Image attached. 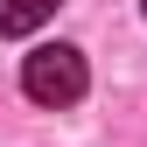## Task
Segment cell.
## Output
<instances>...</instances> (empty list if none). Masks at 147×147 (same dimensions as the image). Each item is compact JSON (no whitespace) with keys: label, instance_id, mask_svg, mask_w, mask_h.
<instances>
[{"label":"cell","instance_id":"6da1fadb","mask_svg":"<svg viewBox=\"0 0 147 147\" xmlns=\"http://www.w3.org/2000/svg\"><path fill=\"white\" fill-rule=\"evenodd\" d=\"M84 84H91L84 49H70V42H42V49H28V63H21V91L35 105H77Z\"/></svg>","mask_w":147,"mask_h":147},{"label":"cell","instance_id":"7a4b0ae2","mask_svg":"<svg viewBox=\"0 0 147 147\" xmlns=\"http://www.w3.org/2000/svg\"><path fill=\"white\" fill-rule=\"evenodd\" d=\"M63 0H0V35H35Z\"/></svg>","mask_w":147,"mask_h":147},{"label":"cell","instance_id":"3957f363","mask_svg":"<svg viewBox=\"0 0 147 147\" xmlns=\"http://www.w3.org/2000/svg\"><path fill=\"white\" fill-rule=\"evenodd\" d=\"M140 7H147V0H140Z\"/></svg>","mask_w":147,"mask_h":147}]
</instances>
